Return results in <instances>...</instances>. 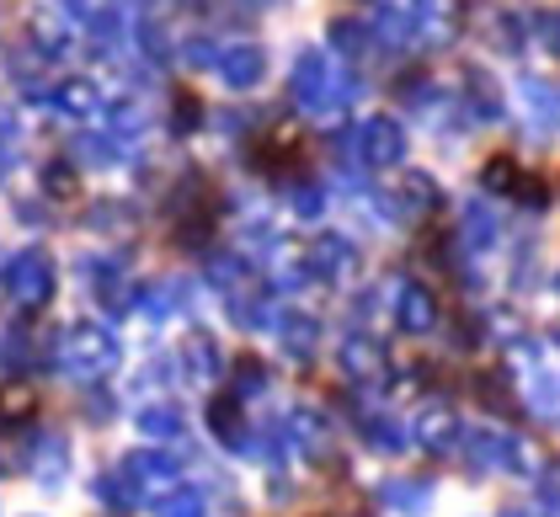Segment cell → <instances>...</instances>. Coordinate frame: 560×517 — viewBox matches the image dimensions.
I'll return each mask as SVG.
<instances>
[{
  "label": "cell",
  "instance_id": "6da1fadb",
  "mask_svg": "<svg viewBox=\"0 0 560 517\" xmlns=\"http://www.w3.org/2000/svg\"><path fill=\"white\" fill-rule=\"evenodd\" d=\"M294 86H300L304 107H331V102L342 96V91H331V70H326L315 54H304L300 59V81H294Z\"/></svg>",
  "mask_w": 560,
  "mask_h": 517
},
{
  "label": "cell",
  "instance_id": "7a4b0ae2",
  "mask_svg": "<svg viewBox=\"0 0 560 517\" xmlns=\"http://www.w3.org/2000/svg\"><path fill=\"white\" fill-rule=\"evenodd\" d=\"M400 129L389 124V118H369L363 124V155L374 161V166H389V161H400Z\"/></svg>",
  "mask_w": 560,
  "mask_h": 517
},
{
  "label": "cell",
  "instance_id": "3957f363",
  "mask_svg": "<svg viewBox=\"0 0 560 517\" xmlns=\"http://www.w3.org/2000/svg\"><path fill=\"white\" fill-rule=\"evenodd\" d=\"M480 181L491 187V192H517L523 181H517V166L508 161V155H497V161H486V172H480Z\"/></svg>",
  "mask_w": 560,
  "mask_h": 517
},
{
  "label": "cell",
  "instance_id": "277c9868",
  "mask_svg": "<svg viewBox=\"0 0 560 517\" xmlns=\"http://www.w3.org/2000/svg\"><path fill=\"white\" fill-rule=\"evenodd\" d=\"M224 70H230V81H257L261 75V54L257 48H241V54H230V64H224Z\"/></svg>",
  "mask_w": 560,
  "mask_h": 517
}]
</instances>
